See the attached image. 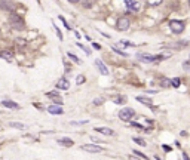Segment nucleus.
<instances>
[{
  "instance_id": "7c9ffc66",
  "label": "nucleus",
  "mask_w": 190,
  "mask_h": 160,
  "mask_svg": "<svg viewBox=\"0 0 190 160\" xmlns=\"http://www.w3.org/2000/svg\"><path fill=\"white\" fill-rule=\"evenodd\" d=\"M52 25H54V28H55V31H57V36H58V39H60V40H62V39H64V36H62V31L58 28V25H57V24H52Z\"/></svg>"
},
{
  "instance_id": "aec40b11",
  "label": "nucleus",
  "mask_w": 190,
  "mask_h": 160,
  "mask_svg": "<svg viewBox=\"0 0 190 160\" xmlns=\"http://www.w3.org/2000/svg\"><path fill=\"white\" fill-rule=\"evenodd\" d=\"M67 56H68V59H70V61H73V62H74V64H77V65L82 62V61H80V58H79L76 54H73V52H67Z\"/></svg>"
},
{
  "instance_id": "9b49d317",
  "label": "nucleus",
  "mask_w": 190,
  "mask_h": 160,
  "mask_svg": "<svg viewBox=\"0 0 190 160\" xmlns=\"http://www.w3.org/2000/svg\"><path fill=\"white\" fill-rule=\"evenodd\" d=\"M46 111L49 113V114H52V116H62V114H64L62 107H61V105H57V104H51L49 107L46 108Z\"/></svg>"
},
{
  "instance_id": "5701e85b",
  "label": "nucleus",
  "mask_w": 190,
  "mask_h": 160,
  "mask_svg": "<svg viewBox=\"0 0 190 160\" xmlns=\"http://www.w3.org/2000/svg\"><path fill=\"white\" fill-rule=\"evenodd\" d=\"M111 51L114 52V54H117L119 56H123V58H128L129 55L125 52V51H122V49H119V48H116V46H111Z\"/></svg>"
},
{
  "instance_id": "f704fd0d",
  "label": "nucleus",
  "mask_w": 190,
  "mask_h": 160,
  "mask_svg": "<svg viewBox=\"0 0 190 160\" xmlns=\"http://www.w3.org/2000/svg\"><path fill=\"white\" fill-rule=\"evenodd\" d=\"M92 48H94V49H97V51H101V44L97 43V42H94V43H92Z\"/></svg>"
},
{
  "instance_id": "2f4dec72",
  "label": "nucleus",
  "mask_w": 190,
  "mask_h": 160,
  "mask_svg": "<svg viewBox=\"0 0 190 160\" xmlns=\"http://www.w3.org/2000/svg\"><path fill=\"white\" fill-rule=\"evenodd\" d=\"M58 18H60V21H61V22H62V24H64V27H65L67 30H71V27L68 25V22H67V19H65V18H64L62 15H60Z\"/></svg>"
},
{
  "instance_id": "393cba45",
  "label": "nucleus",
  "mask_w": 190,
  "mask_h": 160,
  "mask_svg": "<svg viewBox=\"0 0 190 160\" xmlns=\"http://www.w3.org/2000/svg\"><path fill=\"white\" fill-rule=\"evenodd\" d=\"M104 102H106V99H104L103 97H98V98H94L92 105H95V107H100V105H103Z\"/></svg>"
},
{
  "instance_id": "4c0bfd02",
  "label": "nucleus",
  "mask_w": 190,
  "mask_h": 160,
  "mask_svg": "<svg viewBox=\"0 0 190 160\" xmlns=\"http://www.w3.org/2000/svg\"><path fill=\"white\" fill-rule=\"evenodd\" d=\"M88 123V120H83V122H71V125H85Z\"/></svg>"
},
{
  "instance_id": "f03ea898",
  "label": "nucleus",
  "mask_w": 190,
  "mask_h": 160,
  "mask_svg": "<svg viewBox=\"0 0 190 160\" xmlns=\"http://www.w3.org/2000/svg\"><path fill=\"white\" fill-rule=\"evenodd\" d=\"M135 116H137V113H135V110L131 108V107H123L122 110H119V113H117V117L121 119L122 122H126V123L132 122V119H134Z\"/></svg>"
},
{
  "instance_id": "ddd939ff",
  "label": "nucleus",
  "mask_w": 190,
  "mask_h": 160,
  "mask_svg": "<svg viewBox=\"0 0 190 160\" xmlns=\"http://www.w3.org/2000/svg\"><path fill=\"white\" fill-rule=\"evenodd\" d=\"M0 105L5 107V108H9V110H19L21 108V105L16 101H12V99H3L0 102Z\"/></svg>"
},
{
  "instance_id": "f257e3e1",
  "label": "nucleus",
  "mask_w": 190,
  "mask_h": 160,
  "mask_svg": "<svg viewBox=\"0 0 190 160\" xmlns=\"http://www.w3.org/2000/svg\"><path fill=\"white\" fill-rule=\"evenodd\" d=\"M9 25H11L13 30L21 31V30L26 28V21H24V18H22L21 15H18L16 12H12V13L9 15Z\"/></svg>"
},
{
  "instance_id": "cd10ccee",
  "label": "nucleus",
  "mask_w": 190,
  "mask_h": 160,
  "mask_svg": "<svg viewBox=\"0 0 190 160\" xmlns=\"http://www.w3.org/2000/svg\"><path fill=\"white\" fill-rule=\"evenodd\" d=\"M180 85H181V80H180V77H174V79H171V86L172 87H180Z\"/></svg>"
},
{
  "instance_id": "dca6fc26",
  "label": "nucleus",
  "mask_w": 190,
  "mask_h": 160,
  "mask_svg": "<svg viewBox=\"0 0 190 160\" xmlns=\"http://www.w3.org/2000/svg\"><path fill=\"white\" fill-rule=\"evenodd\" d=\"M94 130H95V132H98V133H103V135H106V136H111V135H114V130H113V129H110V128H104V126L94 128Z\"/></svg>"
},
{
  "instance_id": "6e6552de",
  "label": "nucleus",
  "mask_w": 190,
  "mask_h": 160,
  "mask_svg": "<svg viewBox=\"0 0 190 160\" xmlns=\"http://www.w3.org/2000/svg\"><path fill=\"white\" fill-rule=\"evenodd\" d=\"M55 89H58V90H68L70 89V80L65 76H61L58 79L57 85H55Z\"/></svg>"
},
{
  "instance_id": "7ed1b4c3",
  "label": "nucleus",
  "mask_w": 190,
  "mask_h": 160,
  "mask_svg": "<svg viewBox=\"0 0 190 160\" xmlns=\"http://www.w3.org/2000/svg\"><path fill=\"white\" fill-rule=\"evenodd\" d=\"M169 28L174 34H181L186 28V24H184V21L181 19H171L169 21Z\"/></svg>"
},
{
  "instance_id": "0eeeda50",
  "label": "nucleus",
  "mask_w": 190,
  "mask_h": 160,
  "mask_svg": "<svg viewBox=\"0 0 190 160\" xmlns=\"http://www.w3.org/2000/svg\"><path fill=\"white\" fill-rule=\"evenodd\" d=\"M94 65L98 68V71H100V74H101V76H108V74H110V70L107 68V65L103 62V59L97 58V59L94 61Z\"/></svg>"
},
{
  "instance_id": "37998d69",
  "label": "nucleus",
  "mask_w": 190,
  "mask_h": 160,
  "mask_svg": "<svg viewBox=\"0 0 190 160\" xmlns=\"http://www.w3.org/2000/svg\"><path fill=\"white\" fill-rule=\"evenodd\" d=\"M189 8H190V0H189Z\"/></svg>"
},
{
  "instance_id": "a878e982",
  "label": "nucleus",
  "mask_w": 190,
  "mask_h": 160,
  "mask_svg": "<svg viewBox=\"0 0 190 160\" xmlns=\"http://www.w3.org/2000/svg\"><path fill=\"white\" fill-rule=\"evenodd\" d=\"M132 141H134L135 144L141 145V147H146V145H147V142H146L144 140H142V138H140V136H134V138H132Z\"/></svg>"
},
{
  "instance_id": "f8f14e48",
  "label": "nucleus",
  "mask_w": 190,
  "mask_h": 160,
  "mask_svg": "<svg viewBox=\"0 0 190 160\" xmlns=\"http://www.w3.org/2000/svg\"><path fill=\"white\" fill-rule=\"evenodd\" d=\"M0 9L5 12H15V6L12 3V0H0Z\"/></svg>"
},
{
  "instance_id": "bb28decb",
  "label": "nucleus",
  "mask_w": 190,
  "mask_h": 160,
  "mask_svg": "<svg viewBox=\"0 0 190 160\" xmlns=\"http://www.w3.org/2000/svg\"><path fill=\"white\" fill-rule=\"evenodd\" d=\"M160 86H162V87H169V86H171V80L166 79V77H162V79H160Z\"/></svg>"
},
{
  "instance_id": "39448f33",
  "label": "nucleus",
  "mask_w": 190,
  "mask_h": 160,
  "mask_svg": "<svg viewBox=\"0 0 190 160\" xmlns=\"http://www.w3.org/2000/svg\"><path fill=\"white\" fill-rule=\"evenodd\" d=\"M49 99H52L54 101V104H57V105H62L64 104V101H62V97L60 95V92H58V89H54V90H51V92H46L45 94Z\"/></svg>"
},
{
  "instance_id": "58836bf2",
  "label": "nucleus",
  "mask_w": 190,
  "mask_h": 160,
  "mask_svg": "<svg viewBox=\"0 0 190 160\" xmlns=\"http://www.w3.org/2000/svg\"><path fill=\"white\" fill-rule=\"evenodd\" d=\"M67 2H68V3H71V5H76V3H79V2H80V0H67Z\"/></svg>"
},
{
  "instance_id": "20e7f679",
  "label": "nucleus",
  "mask_w": 190,
  "mask_h": 160,
  "mask_svg": "<svg viewBox=\"0 0 190 160\" xmlns=\"http://www.w3.org/2000/svg\"><path fill=\"white\" fill-rule=\"evenodd\" d=\"M129 25H131V21H129V18H126V16H121V18L116 21V28H117L119 31H126V30L129 28Z\"/></svg>"
},
{
  "instance_id": "412c9836",
  "label": "nucleus",
  "mask_w": 190,
  "mask_h": 160,
  "mask_svg": "<svg viewBox=\"0 0 190 160\" xmlns=\"http://www.w3.org/2000/svg\"><path fill=\"white\" fill-rule=\"evenodd\" d=\"M80 3L83 9H92V6L95 5V0H80Z\"/></svg>"
},
{
  "instance_id": "c9c22d12",
  "label": "nucleus",
  "mask_w": 190,
  "mask_h": 160,
  "mask_svg": "<svg viewBox=\"0 0 190 160\" xmlns=\"http://www.w3.org/2000/svg\"><path fill=\"white\" fill-rule=\"evenodd\" d=\"M183 67L186 68V70H190V61H186V62H183Z\"/></svg>"
},
{
  "instance_id": "a211bd4d",
  "label": "nucleus",
  "mask_w": 190,
  "mask_h": 160,
  "mask_svg": "<svg viewBox=\"0 0 190 160\" xmlns=\"http://www.w3.org/2000/svg\"><path fill=\"white\" fill-rule=\"evenodd\" d=\"M113 102L116 105H123V104H126V97L125 95H116L113 98Z\"/></svg>"
},
{
  "instance_id": "79ce46f5",
  "label": "nucleus",
  "mask_w": 190,
  "mask_h": 160,
  "mask_svg": "<svg viewBox=\"0 0 190 160\" xmlns=\"http://www.w3.org/2000/svg\"><path fill=\"white\" fill-rule=\"evenodd\" d=\"M155 159H156V160H162V159H160V157H159V156H156V157H155Z\"/></svg>"
},
{
  "instance_id": "4be33fe9",
  "label": "nucleus",
  "mask_w": 190,
  "mask_h": 160,
  "mask_svg": "<svg viewBox=\"0 0 190 160\" xmlns=\"http://www.w3.org/2000/svg\"><path fill=\"white\" fill-rule=\"evenodd\" d=\"M117 44H121L122 48H134V46H137L135 43H132V42H129V40H119Z\"/></svg>"
},
{
  "instance_id": "c756f323",
  "label": "nucleus",
  "mask_w": 190,
  "mask_h": 160,
  "mask_svg": "<svg viewBox=\"0 0 190 160\" xmlns=\"http://www.w3.org/2000/svg\"><path fill=\"white\" fill-rule=\"evenodd\" d=\"M86 82V77L83 76V74H79L77 77H76V85H83Z\"/></svg>"
},
{
  "instance_id": "6ab92c4d",
  "label": "nucleus",
  "mask_w": 190,
  "mask_h": 160,
  "mask_svg": "<svg viewBox=\"0 0 190 160\" xmlns=\"http://www.w3.org/2000/svg\"><path fill=\"white\" fill-rule=\"evenodd\" d=\"M9 126H11V128H15V129H18V130H26V129H27V125H24V123H21V122H11Z\"/></svg>"
},
{
  "instance_id": "473e14b6",
  "label": "nucleus",
  "mask_w": 190,
  "mask_h": 160,
  "mask_svg": "<svg viewBox=\"0 0 190 160\" xmlns=\"http://www.w3.org/2000/svg\"><path fill=\"white\" fill-rule=\"evenodd\" d=\"M129 125H131L132 128H135V129H140V130H142V129H144V126H142V125H140V123H137V122H129Z\"/></svg>"
},
{
  "instance_id": "c03bdc74",
  "label": "nucleus",
  "mask_w": 190,
  "mask_h": 160,
  "mask_svg": "<svg viewBox=\"0 0 190 160\" xmlns=\"http://www.w3.org/2000/svg\"><path fill=\"white\" fill-rule=\"evenodd\" d=\"M189 61H190V55H189Z\"/></svg>"
},
{
  "instance_id": "9d476101",
  "label": "nucleus",
  "mask_w": 190,
  "mask_h": 160,
  "mask_svg": "<svg viewBox=\"0 0 190 160\" xmlns=\"http://www.w3.org/2000/svg\"><path fill=\"white\" fill-rule=\"evenodd\" d=\"M125 6L129 12H138L141 9V3L138 0H125Z\"/></svg>"
},
{
  "instance_id": "c85d7f7f",
  "label": "nucleus",
  "mask_w": 190,
  "mask_h": 160,
  "mask_svg": "<svg viewBox=\"0 0 190 160\" xmlns=\"http://www.w3.org/2000/svg\"><path fill=\"white\" fill-rule=\"evenodd\" d=\"M132 153H134L135 156H138V157H141L142 160H149V156H146L144 153H141V151H138V150H132Z\"/></svg>"
},
{
  "instance_id": "e433bc0d",
  "label": "nucleus",
  "mask_w": 190,
  "mask_h": 160,
  "mask_svg": "<svg viewBox=\"0 0 190 160\" xmlns=\"http://www.w3.org/2000/svg\"><path fill=\"white\" fill-rule=\"evenodd\" d=\"M162 148H163V150H165L166 153H168V151H171V150H172V148H171L169 145H166V144H163V145H162Z\"/></svg>"
},
{
  "instance_id": "1a4fd4ad",
  "label": "nucleus",
  "mask_w": 190,
  "mask_h": 160,
  "mask_svg": "<svg viewBox=\"0 0 190 160\" xmlns=\"http://www.w3.org/2000/svg\"><path fill=\"white\" fill-rule=\"evenodd\" d=\"M137 56V59L138 61H141V62H147V64H153V62H156V55H150V54H137L135 55Z\"/></svg>"
},
{
  "instance_id": "b1692460",
  "label": "nucleus",
  "mask_w": 190,
  "mask_h": 160,
  "mask_svg": "<svg viewBox=\"0 0 190 160\" xmlns=\"http://www.w3.org/2000/svg\"><path fill=\"white\" fill-rule=\"evenodd\" d=\"M76 44H77V48H79V49H82V51L86 54V56H89V55L92 54V51L86 46V44H83V43H76Z\"/></svg>"
},
{
  "instance_id": "2eb2a0df",
  "label": "nucleus",
  "mask_w": 190,
  "mask_h": 160,
  "mask_svg": "<svg viewBox=\"0 0 190 160\" xmlns=\"http://www.w3.org/2000/svg\"><path fill=\"white\" fill-rule=\"evenodd\" d=\"M138 102H141L142 105H146V107H149V108H155V105H153V101L149 98V97H144V95H138L137 98H135Z\"/></svg>"
},
{
  "instance_id": "f3484780",
  "label": "nucleus",
  "mask_w": 190,
  "mask_h": 160,
  "mask_svg": "<svg viewBox=\"0 0 190 160\" xmlns=\"http://www.w3.org/2000/svg\"><path fill=\"white\" fill-rule=\"evenodd\" d=\"M57 142H58L60 145H62V147H73V145H74V141L71 140V138H67V136L57 140Z\"/></svg>"
},
{
  "instance_id": "4468645a",
  "label": "nucleus",
  "mask_w": 190,
  "mask_h": 160,
  "mask_svg": "<svg viewBox=\"0 0 190 160\" xmlns=\"http://www.w3.org/2000/svg\"><path fill=\"white\" fill-rule=\"evenodd\" d=\"M0 59H5L6 62H12L13 61V52L9 49H2L0 51Z\"/></svg>"
},
{
  "instance_id": "ea45409f",
  "label": "nucleus",
  "mask_w": 190,
  "mask_h": 160,
  "mask_svg": "<svg viewBox=\"0 0 190 160\" xmlns=\"http://www.w3.org/2000/svg\"><path fill=\"white\" fill-rule=\"evenodd\" d=\"M183 159H184V160H190L189 156H187V153H184V151H183Z\"/></svg>"
},
{
  "instance_id": "a19ab883",
  "label": "nucleus",
  "mask_w": 190,
  "mask_h": 160,
  "mask_svg": "<svg viewBox=\"0 0 190 160\" xmlns=\"http://www.w3.org/2000/svg\"><path fill=\"white\" fill-rule=\"evenodd\" d=\"M74 34H76V37H77V39H80V33H79V31H74Z\"/></svg>"
},
{
  "instance_id": "72a5a7b5",
  "label": "nucleus",
  "mask_w": 190,
  "mask_h": 160,
  "mask_svg": "<svg viewBox=\"0 0 190 160\" xmlns=\"http://www.w3.org/2000/svg\"><path fill=\"white\" fill-rule=\"evenodd\" d=\"M64 67H65V73H70V71H73V65H70L67 61H64Z\"/></svg>"
},
{
  "instance_id": "423d86ee",
  "label": "nucleus",
  "mask_w": 190,
  "mask_h": 160,
  "mask_svg": "<svg viewBox=\"0 0 190 160\" xmlns=\"http://www.w3.org/2000/svg\"><path fill=\"white\" fill-rule=\"evenodd\" d=\"M80 150H82V151H88V153H103V151H104V148H103L101 145L95 144V142L80 145Z\"/></svg>"
}]
</instances>
